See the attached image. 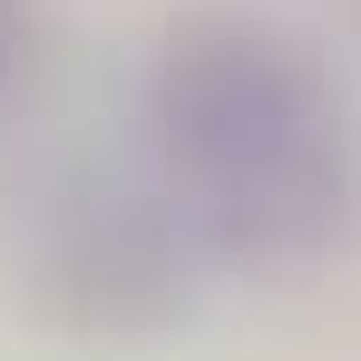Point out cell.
<instances>
[{
	"label": "cell",
	"mask_w": 361,
	"mask_h": 361,
	"mask_svg": "<svg viewBox=\"0 0 361 361\" xmlns=\"http://www.w3.org/2000/svg\"><path fill=\"white\" fill-rule=\"evenodd\" d=\"M147 137L176 215L225 264L293 274L332 254L361 205V137L342 78L254 10H185L147 68Z\"/></svg>",
	"instance_id": "cell-1"
},
{
	"label": "cell",
	"mask_w": 361,
	"mask_h": 361,
	"mask_svg": "<svg viewBox=\"0 0 361 361\" xmlns=\"http://www.w3.org/2000/svg\"><path fill=\"white\" fill-rule=\"evenodd\" d=\"M20 59H30V0H0V88L20 78Z\"/></svg>",
	"instance_id": "cell-2"
}]
</instances>
